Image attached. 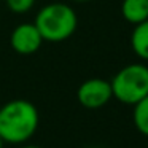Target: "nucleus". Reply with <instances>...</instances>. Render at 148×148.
<instances>
[{
  "mask_svg": "<svg viewBox=\"0 0 148 148\" xmlns=\"http://www.w3.org/2000/svg\"><path fill=\"white\" fill-rule=\"evenodd\" d=\"M38 123V110L26 99H13L0 107V137L5 143H26L37 132Z\"/></svg>",
  "mask_w": 148,
  "mask_h": 148,
  "instance_id": "nucleus-1",
  "label": "nucleus"
},
{
  "mask_svg": "<svg viewBox=\"0 0 148 148\" xmlns=\"http://www.w3.org/2000/svg\"><path fill=\"white\" fill-rule=\"evenodd\" d=\"M37 26L43 42L61 43L69 40L78 27V16L73 7L64 2H51L43 5L35 16Z\"/></svg>",
  "mask_w": 148,
  "mask_h": 148,
  "instance_id": "nucleus-2",
  "label": "nucleus"
},
{
  "mask_svg": "<svg viewBox=\"0 0 148 148\" xmlns=\"http://www.w3.org/2000/svg\"><path fill=\"white\" fill-rule=\"evenodd\" d=\"M110 84L116 100L126 105H134L148 96V65L142 62L124 65L110 80Z\"/></svg>",
  "mask_w": 148,
  "mask_h": 148,
  "instance_id": "nucleus-3",
  "label": "nucleus"
},
{
  "mask_svg": "<svg viewBox=\"0 0 148 148\" xmlns=\"http://www.w3.org/2000/svg\"><path fill=\"white\" fill-rule=\"evenodd\" d=\"M112 84L103 78H89L78 86L77 99L84 108L96 110L112 100Z\"/></svg>",
  "mask_w": 148,
  "mask_h": 148,
  "instance_id": "nucleus-4",
  "label": "nucleus"
},
{
  "mask_svg": "<svg viewBox=\"0 0 148 148\" xmlns=\"http://www.w3.org/2000/svg\"><path fill=\"white\" fill-rule=\"evenodd\" d=\"M43 45V38L34 23L18 24L10 35V46L21 56H30L37 53Z\"/></svg>",
  "mask_w": 148,
  "mask_h": 148,
  "instance_id": "nucleus-5",
  "label": "nucleus"
},
{
  "mask_svg": "<svg viewBox=\"0 0 148 148\" xmlns=\"http://www.w3.org/2000/svg\"><path fill=\"white\" fill-rule=\"evenodd\" d=\"M121 14L132 26L143 23L148 19V0H121Z\"/></svg>",
  "mask_w": 148,
  "mask_h": 148,
  "instance_id": "nucleus-6",
  "label": "nucleus"
},
{
  "mask_svg": "<svg viewBox=\"0 0 148 148\" xmlns=\"http://www.w3.org/2000/svg\"><path fill=\"white\" fill-rule=\"evenodd\" d=\"M131 48L138 59L148 62V19L134 26L131 34Z\"/></svg>",
  "mask_w": 148,
  "mask_h": 148,
  "instance_id": "nucleus-7",
  "label": "nucleus"
},
{
  "mask_svg": "<svg viewBox=\"0 0 148 148\" xmlns=\"http://www.w3.org/2000/svg\"><path fill=\"white\" fill-rule=\"evenodd\" d=\"M134 126L140 134L148 137V96L140 99L137 103H134V112H132Z\"/></svg>",
  "mask_w": 148,
  "mask_h": 148,
  "instance_id": "nucleus-8",
  "label": "nucleus"
},
{
  "mask_svg": "<svg viewBox=\"0 0 148 148\" xmlns=\"http://www.w3.org/2000/svg\"><path fill=\"white\" fill-rule=\"evenodd\" d=\"M8 10L16 14H24L30 11L35 5V0H5Z\"/></svg>",
  "mask_w": 148,
  "mask_h": 148,
  "instance_id": "nucleus-9",
  "label": "nucleus"
},
{
  "mask_svg": "<svg viewBox=\"0 0 148 148\" xmlns=\"http://www.w3.org/2000/svg\"><path fill=\"white\" fill-rule=\"evenodd\" d=\"M19 148H42V147H38V145H23Z\"/></svg>",
  "mask_w": 148,
  "mask_h": 148,
  "instance_id": "nucleus-10",
  "label": "nucleus"
},
{
  "mask_svg": "<svg viewBox=\"0 0 148 148\" xmlns=\"http://www.w3.org/2000/svg\"><path fill=\"white\" fill-rule=\"evenodd\" d=\"M72 2H78V3H83V2H89V0H72Z\"/></svg>",
  "mask_w": 148,
  "mask_h": 148,
  "instance_id": "nucleus-11",
  "label": "nucleus"
},
{
  "mask_svg": "<svg viewBox=\"0 0 148 148\" xmlns=\"http://www.w3.org/2000/svg\"><path fill=\"white\" fill-rule=\"evenodd\" d=\"M3 145H5V142L2 140V137H0V148H3Z\"/></svg>",
  "mask_w": 148,
  "mask_h": 148,
  "instance_id": "nucleus-12",
  "label": "nucleus"
},
{
  "mask_svg": "<svg viewBox=\"0 0 148 148\" xmlns=\"http://www.w3.org/2000/svg\"><path fill=\"white\" fill-rule=\"evenodd\" d=\"M92 148H99V147H92Z\"/></svg>",
  "mask_w": 148,
  "mask_h": 148,
  "instance_id": "nucleus-13",
  "label": "nucleus"
}]
</instances>
